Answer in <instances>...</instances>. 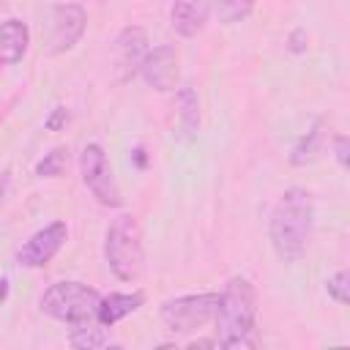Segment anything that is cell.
<instances>
[{
    "instance_id": "603a6c76",
    "label": "cell",
    "mask_w": 350,
    "mask_h": 350,
    "mask_svg": "<svg viewBox=\"0 0 350 350\" xmlns=\"http://www.w3.org/2000/svg\"><path fill=\"white\" fill-rule=\"evenodd\" d=\"M8 186H11V172L3 170V172H0V205H3V200L8 197Z\"/></svg>"
},
{
    "instance_id": "3957f363",
    "label": "cell",
    "mask_w": 350,
    "mask_h": 350,
    "mask_svg": "<svg viewBox=\"0 0 350 350\" xmlns=\"http://www.w3.org/2000/svg\"><path fill=\"white\" fill-rule=\"evenodd\" d=\"M104 257L115 279L137 282L145 273V249L142 230L134 213H118L104 235Z\"/></svg>"
},
{
    "instance_id": "4316f807",
    "label": "cell",
    "mask_w": 350,
    "mask_h": 350,
    "mask_svg": "<svg viewBox=\"0 0 350 350\" xmlns=\"http://www.w3.org/2000/svg\"><path fill=\"white\" fill-rule=\"evenodd\" d=\"M98 3H107V0H98Z\"/></svg>"
},
{
    "instance_id": "7a4b0ae2",
    "label": "cell",
    "mask_w": 350,
    "mask_h": 350,
    "mask_svg": "<svg viewBox=\"0 0 350 350\" xmlns=\"http://www.w3.org/2000/svg\"><path fill=\"white\" fill-rule=\"evenodd\" d=\"M314 224V202L306 189H287L268 219V238L282 262H295L304 257Z\"/></svg>"
},
{
    "instance_id": "30bf717a",
    "label": "cell",
    "mask_w": 350,
    "mask_h": 350,
    "mask_svg": "<svg viewBox=\"0 0 350 350\" xmlns=\"http://www.w3.org/2000/svg\"><path fill=\"white\" fill-rule=\"evenodd\" d=\"M148 55V33L139 25H126L115 38V71L118 82H129L137 71L142 57Z\"/></svg>"
},
{
    "instance_id": "e0dca14e",
    "label": "cell",
    "mask_w": 350,
    "mask_h": 350,
    "mask_svg": "<svg viewBox=\"0 0 350 350\" xmlns=\"http://www.w3.org/2000/svg\"><path fill=\"white\" fill-rule=\"evenodd\" d=\"M254 3H257V0H213V11H216L219 22H224V25H238V22H243V19L252 14Z\"/></svg>"
},
{
    "instance_id": "4fadbf2b",
    "label": "cell",
    "mask_w": 350,
    "mask_h": 350,
    "mask_svg": "<svg viewBox=\"0 0 350 350\" xmlns=\"http://www.w3.org/2000/svg\"><path fill=\"white\" fill-rule=\"evenodd\" d=\"M30 46V30L22 19H5L0 22V63L16 66Z\"/></svg>"
},
{
    "instance_id": "44dd1931",
    "label": "cell",
    "mask_w": 350,
    "mask_h": 350,
    "mask_svg": "<svg viewBox=\"0 0 350 350\" xmlns=\"http://www.w3.org/2000/svg\"><path fill=\"white\" fill-rule=\"evenodd\" d=\"M334 156H336L339 167H347L350 164V139L345 134H336L334 137Z\"/></svg>"
},
{
    "instance_id": "ffe728a7",
    "label": "cell",
    "mask_w": 350,
    "mask_h": 350,
    "mask_svg": "<svg viewBox=\"0 0 350 350\" xmlns=\"http://www.w3.org/2000/svg\"><path fill=\"white\" fill-rule=\"evenodd\" d=\"M306 46H309V36H306V30H304V27H295V30L287 36V49H290L293 55H304Z\"/></svg>"
},
{
    "instance_id": "5bb4252c",
    "label": "cell",
    "mask_w": 350,
    "mask_h": 350,
    "mask_svg": "<svg viewBox=\"0 0 350 350\" xmlns=\"http://www.w3.org/2000/svg\"><path fill=\"white\" fill-rule=\"evenodd\" d=\"M323 148H325V123H323V120H314V123L309 126V131L301 134L298 142L293 145V150H290V164H293V167L314 164V161L320 159Z\"/></svg>"
},
{
    "instance_id": "5b68a950",
    "label": "cell",
    "mask_w": 350,
    "mask_h": 350,
    "mask_svg": "<svg viewBox=\"0 0 350 350\" xmlns=\"http://www.w3.org/2000/svg\"><path fill=\"white\" fill-rule=\"evenodd\" d=\"M216 306H219V293H191V295L167 298L159 314L172 334H194L208 323H213Z\"/></svg>"
},
{
    "instance_id": "7c38bea8",
    "label": "cell",
    "mask_w": 350,
    "mask_h": 350,
    "mask_svg": "<svg viewBox=\"0 0 350 350\" xmlns=\"http://www.w3.org/2000/svg\"><path fill=\"white\" fill-rule=\"evenodd\" d=\"M142 304H145V293H142V290L101 295V304H98V314H96V320H98L104 328H112V325H115V323H120L123 317L134 314Z\"/></svg>"
},
{
    "instance_id": "8992f818",
    "label": "cell",
    "mask_w": 350,
    "mask_h": 350,
    "mask_svg": "<svg viewBox=\"0 0 350 350\" xmlns=\"http://www.w3.org/2000/svg\"><path fill=\"white\" fill-rule=\"evenodd\" d=\"M79 172H82V183L88 186V191L96 197L98 205H104V208H120L123 205V194H120V186L115 180L112 164H109V159L98 142H88L82 148Z\"/></svg>"
},
{
    "instance_id": "8fae6325",
    "label": "cell",
    "mask_w": 350,
    "mask_h": 350,
    "mask_svg": "<svg viewBox=\"0 0 350 350\" xmlns=\"http://www.w3.org/2000/svg\"><path fill=\"white\" fill-rule=\"evenodd\" d=\"M213 11V0H175L170 8V27L180 38H194Z\"/></svg>"
},
{
    "instance_id": "ba28073f",
    "label": "cell",
    "mask_w": 350,
    "mask_h": 350,
    "mask_svg": "<svg viewBox=\"0 0 350 350\" xmlns=\"http://www.w3.org/2000/svg\"><path fill=\"white\" fill-rule=\"evenodd\" d=\"M68 241V227L66 221H49L46 227L36 230L25 243L22 249L16 252V262L22 268H44L55 260V254L66 246Z\"/></svg>"
},
{
    "instance_id": "7402d4cb",
    "label": "cell",
    "mask_w": 350,
    "mask_h": 350,
    "mask_svg": "<svg viewBox=\"0 0 350 350\" xmlns=\"http://www.w3.org/2000/svg\"><path fill=\"white\" fill-rule=\"evenodd\" d=\"M66 123H68V109H66V107H55V109H52V115L46 118V123H44V126H46L49 131H60Z\"/></svg>"
},
{
    "instance_id": "cb8c5ba5",
    "label": "cell",
    "mask_w": 350,
    "mask_h": 350,
    "mask_svg": "<svg viewBox=\"0 0 350 350\" xmlns=\"http://www.w3.org/2000/svg\"><path fill=\"white\" fill-rule=\"evenodd\" d=\"M134 164H137V167H145V164H148V156H145V150H142V148H137V150H134Z\"/></svg>"
},
{
    "instance_id": "2e32d148",
    "label": "cell",
    "mask_w": 350,
    "mask_h": 350,
    "mask_svg": "<svg viewBox=\"0 0 350 350\" xmlns=\"http://www.w3.org/2000/svg\"><path fill=\"white\" fill-rule=\"evenodd\" d=\"M178 107H180V129L186 137H194L197 134V126H200V101H197V93L191 88H180L178 90Z\"/></svg>"
},
{
    "instance_id": "d4e9b609",
    "label": "cell",
    "mask_w": 350,
    "mask_h": 350,
    "mask_svg": "<svg viewBox=\"0 0 350 350\" xmlns=\"http://www.w3.org/2000/svg\"><path fill=\"white\" fill-rule=\"evenodd\" d=\"M189 347H219V345H216V339H194Z\"/></svg>"
},
{
    "instance_id": "52a82bcc",
    "label": "cell",
    "mask_w": 350,
    "mask_h": 350,
    "mask_svg": "<svg viewBox=\"0 0 350 350\" xmlns=\"http://www.w3.org/2000/svg\"><path fill=\"white\" fill-rule=\"evenodd\" d=\"M88 27V11L77 3H60L49 14V30H46V52L60 55L68 52Z\"/></svg>"
},
{
    "instance_id": "6da1fadb",
    "label": "cell",
    "mask_w": 350,
    "mask_h": 350,
    "mask_svg": "<svg viewBox=\"0 0 350 350\" xmlns=\"http://www.w3.org/2000/svg\"><path fill=\"white\" fill-rule=\"evenodd\" d=\"M216 345L227 350L257 347V293L246 276H232L219 293V306L213 314Z\"/></svg>"
},
{
    "instance_id": "277c9868",
    "label": "cell",
    "mask_w": 350,
    "mask_h": 350,
    "mask_svg": "<svg viewBox=\"0 0 350 350\" xmlns=\"http://www.w3.org/2000/svg\"><path fill=\"white\" fill-rule=\"evenodd\" d=\"M98 304H101V293L77 279H63V282L49 284L38 301V306L46 317L68 323V325L96 320Z\"/></svg>"
},
{
    "instance_id": "484cf974",
    "label": "cell",
    "mask_w": 350,
    "mask_h": 350,
    "mask_svg": "<svg viewBox=\"0 0 350 350\" xmlns=\"http://www.w3.org/2000/svg\"><path fill=\"white\" fill-rule=\"evenodd\" d=\"M5 295H8V279H0V304L5 301Z\"/></svg>"
},
{
    "instance_id": "9c48e42d",
    "label": "cell",
    "mask_w": 350,
    "mask_h": 350,
    "mask_svg": "<svg viewBox=\"0 0 350 350\" xmlns=\"http://www.w3.org/2000/svg\"><path fill=\"white\" fill-rule=\"evenodd\" d=\"M148 88L159 90V93H167V90H175L178 88V49L172 44H161V46H153L148 49V55L142 57L139 63V71H137Z\"/></svg>"
},
{
    "instance_id": "ac0fdd59",
    "label": "cell",
    "mask_w": 350,
    "mask_h": 350,
    "mask_svg": "<svg viewBox=\"0 0 350 350\" xmlns=\"http://www.w3.org/2000/svg\"><path fill=\"white\" fill-rule=\"evenodd\" d=\"M68 167V148H52L49 153H44V159L36 164V175L38 178H60Z\"/></svg>"
},
{
    "instance_id": "9a60e30c",
    "label": "cell",
    "mask_w": 350,
    "mask_h": 350,
    "mask_svg": "<svg viewBox=\"0 0 350 350\" xmlns=\"http://www.w3.org/2000/svg\"><path fill=\"white\" fill-rule=\"evenodd\" d=\"M109 339H107V331L98 320H88V323H79L71 328L68 334V345L77 347V350H93V347H104Z\"/></svg>"
},
{
    "instance_id": "d6986e66",
    "label": "cell",
    "mask_w": 350,
    "mask_h": 350,
    "mask_svg": "<svg viewBox=\"0 0 350 350\" xmlns=\"http://www.w3.org/2000/svg\"><path fill=\"white\" fill-rule=\"evenodd\" d=\"M325 290H328V298H334L339 306H345L350 301V273L345 268L331 273L328 282H325Z\"/></svg>"
}]
</instances>
